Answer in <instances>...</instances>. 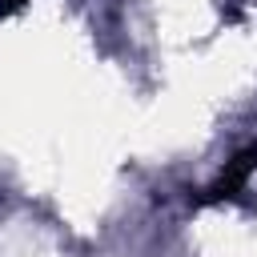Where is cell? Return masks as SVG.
Returning <instances> with one entry per match:
<instances>
[{
	"label": "cell",
	"mask_w": 257,
	"mask_h": 257,
	"mask_svg": "<svg viewBox=\"0 0 257 257\" xmlns=\"http://www.w3.org/2000/svg\"><path fill=\"white\" fill-rule=\"evenodd\" d=\"M257 173V141L253 145H245L233 161H225V169H221V177L201 193V201L209 205V201H233L241 189H245V181Z\"/></svg>",
	"instance_id": "obj_1"
}]
</instances>
